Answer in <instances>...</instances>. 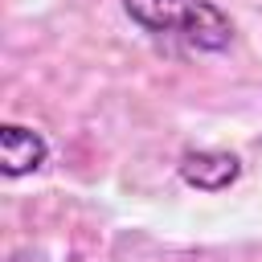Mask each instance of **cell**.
<instances>
[{"mask_svg":"<svg viewBox=\"0 0 262 262\" xmlns=\"http://www.w3.org/2000/svg\"><path fill=\"white\" fill-rule=\"evenodd\" d=\"M123 8L139 29L156 37H176L188 49L217 53L233 41V25L213 0H123Z\"/></svg>","mask_w":262,"mask_h":262,"instance_id":"1","label":"cell"},{"mask_svg":"<svg viewBox=\"0 0 262 262\" xmlns=\"http://www.w3.org/2000/svg\"><path fill=\"white\" fill-rule=\"evenodd\" d=\"M49 156V143L41 139V131L20 127V123H4L0 127V172L4 176H25L37 172Z\"/></svg>","mask_w":262,"mask_h":262,"instance_id":"2","label":"cell"},{"mask_svg":"<svg viewBox=\"0 0 262 262\" xmlns=\"http://www.w3.org/2000/svg\"><path fill=\"white\" fill-rule=\"evenodd\" d=\"M180 176H184V184H192L201 192H221L242 176V164H237V156L209 147V151H188L180 160Z\"/></svg>","mask_w":262,"mask_h":262,"instance_id":"3","label":"cell"}]
</instances>
